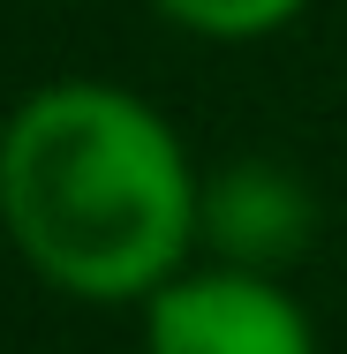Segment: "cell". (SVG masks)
<instances>
[{
    "mask_svg": "<svg viewBox=\"0 0 347 354\" xmlns=\"http://www.w3.org/2000/svg\"><path fill=\"white\" fill-rule=\"evenodd\" d=\"M181 136L114 83H46L0 129V226L23 264L83 301H136L197 241Z\"/></svg>",
    "mask_w": 347,
    "mask_h": 354,
    "instance_id": "1",
    "label": "cell"
},
{
    "mask_svg": "<svg viewBox=\"0 0 347 354\" xmlns=\"http://www.w3.org/2000/svg\"><path fill=\"white\" fill-rule=\"evenodd\" d=\"M143 301V354H317L302 301L272 272H174Z\"/></svg>",
    "mask_w": 347,
    "mask_h": 354,
    "instance_id": "2",
    "label": "cell"
},
{
    "mask_svg": "<svg viewBox=\"0 0 347 354\" xmlns=\"http://www.w3.org/2000/svg\"><path fill=\"white\" fill-rule=\"evenodd\" d=\"M197 241H211L219 264L242 272H287L317 241V196L279 158H234L197 189Z\"/></svg>",
    "mask_w": 347,
    "mask_h": 354,
    "instance_id": "3",
    "label": "cell"
},
{
    "mask_svg": "<svg viewBox=\"0 0 347 354\" xmlns=\"http://www.w3.org/2000/svg\"><path fill=\"white\" fill-rule=\"evenodd\" d=\"M159 15H174L197 38H265L279 23H294L310 0H151Z\"/></svg>",
    "mask_w": 347,
    "mask_h": 354,
    "instance_id": "4",
    "label": "cell"
}]
</instances>
